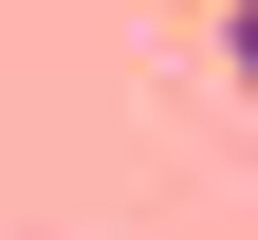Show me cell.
I'll use <instances>...</instances> for the list:
<instances>
[{"label": "cell", "mask_w": 258, "mask_h": 240, "mask_svg": "<svg viewBox=\"0 0 258 240\" xmlns=\"http://www.w3.org/2000/svg\"><path fill=\"white\" fill-rule=\"evenodd\" d=\"M203 19H221V74L258 92V0H203Z\"/></svg>", "instance_id": "obj_1"}]
</instances>
